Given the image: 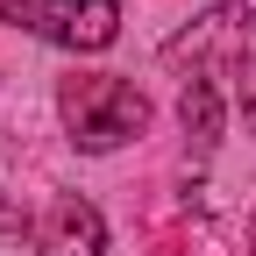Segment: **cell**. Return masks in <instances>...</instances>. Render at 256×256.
Masks as SVG:
<instances>
[{"instance_id":"obj_1","label":"cell","mask_w":256,"mask_h":256,"mask_svg":"<svg viewBox=\"0 0 256 256\" xmlns=\"http://www.w3.org/2000/svg\"><path fill=\"white\" fill-rule=\"evenodd\" d=\"M64 121H72V142L107 156L121 142H136L150 128V100L142 86H128L114 72H92V78H64Z\"/></svg>"},{"instance_id":"obj_2","label":"cell","mask_w":256,"mask_h":256,"mask_svg":"<svg viewBox=\"0 0 256 256\" xmlns=\"http://www.w3.org/2000/svg\"><path fill=\"white\" fill-rule=\"evenodd\" d=\"M28 28L50 36L57 50H107L121 36V0H43Z\"/></svg>"},{"instance_id":"obj_3","label":"cell","mask_w":256,"mask_h":256,"mask_svg":"<svg viewBox=\"0 0 256 256\" xmlns=\"http://www.w3.org/2000/svg\"><path fill=\"white\" fill-rule=\"evenodd\" d=\"M107 249V220L92 200H78V192H64V200H50V220H43V256H100Z\"/></svg>"},{"instance_id":"obj_4","label":"cell","mask_w":256,"mask_h":256,"mask_svg":"<svg viewBox=\"0 0 256 256\" xmlns=\"http://www.w3.org/2000/svg\"><path fill=\"white\" fill-rule=\"evenodd\" d=\"M178 114H185V136L192 142H214L220 136V92H214V78H192L185 100H178Z\"/></svg>"},{"instance_id":"obj_5","label":"cell","mask_w":256,"mask_h":256,"mask_svg":"<svg viewBox=\"0 0 256 256\" xmlns=\"http://www.w3.org/2000/svg\"><path fill=\"white\" fill-rule=\"evenodd\" d=\"M242 114H249V136H256V43L242 50Z\"/></svg>"},{"instance_id":"obj_6","label":"cell","mask_w":256,"mask_h":256,"mask_svg":"<svg viewBox=\"0 0 256 256\" xmlns=\"http://www.w3.org/2000/svg\"><path fill=\"white\" fill-rule=\"evenodd\" d=\"M249 256H256V228H249Z\"/></svg>"}]
</instances>
